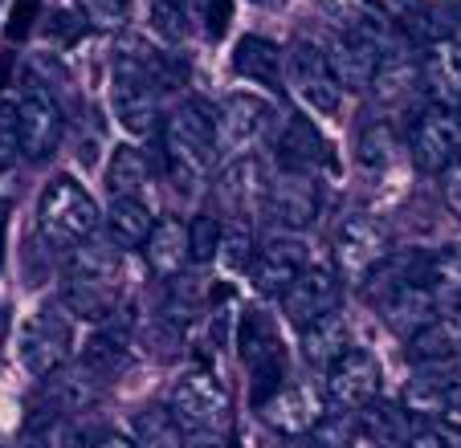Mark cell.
Instances as JSON below:
<instances>
[{"label":"cell","mask_w":461,"mask_h":448,"mask_svg":"<svg viewBox=\"0 0 461 448\" xmlns=\"http://www.w3.org/2000/svg\"><path fill=\"white\" fill-rule=\"evenodd\" d=\"M37 228L53 249H78L98 228V204L74 175H58L41 192L37 204Z\"/></svg>","instance_id":"obj_1"},{"label":"cell","mask_w":461,"mask_h":448,"mask_svg":"<svg viewBox=\"0 0 461 448\" xmlns=\"http://www.w3.org/2000/svg\"><path fill=\"white\" fill-rule=\"evenodd\" d=\"M164 147H167V164L184 184L201 180L209 172V164L221 156L217 147V114L204 103H188L167 119L164 127Z\"/></svg>","instance_id":"obj_2"},{"label":"cell","mask_w":461,"mask_h":448,"mask_svg":"<svg viewBox=\"0 0 461 448\" xmlns=\"http://www.w3.org/2000/svg\"><path fill=\"white\" fill-rule=\"evenodd\" d=\"M167 412L176 416L184 432L196 436H221L229 428V391L221 388L217 375L209 371H192L172 388V404Z\"/></svg>","instance_id":"obj_3"},{"label":"cell","mask_w":461,"mask_h":448,"mask_svg":"<svg viewBox=\"0 0 461 448\" xmlns=\"http://www.w3.org/2000/svg\"><path fill=\"white\" fill-rule=\"evenodd\" d=\"M111 106L114 119L122 122L127 135H151L159 127V98H156V78H151L143 61L119 58L111 78Z\"/></svg>","instance_id":"obj_4"},{"label":"cell","mask_w":461,"mask_h":448,"mask_svg":"<svg viewBox=\"0 0 461 448\" xmlns=\"http://www.w3.org/2000/svg\"><path fill=\"white\" fill-rule=\"evenodd\" d=\"M384 53L388 49H384L380 33H375L372 25H364V21H351V25L339 29V33L331 37V45H327V61H331L343 90L372 86L384 66Z\"/></svg>","instance_id":"obj_5"},{"label":"cell","mask_w":461,"mask_h":448,"mask_svg":"<svg viewBox=\"0 0 461 448\" xmlns=\"http://www.w3.org/2000/svg\"><path fill=\"white\" fill-rule=\"evenodd\" d=\"M286 78H290V90H294L306 106H314L319 114L339 111L343 86H339V78H335L331 61H327V49H319L314 41H294L290 45Z\"/></svg>","instance_id":"obj_6"},{"label":"cell","mask_w":461,"mask_h":448,"mask_svg":"<svg viewBox=\"0 0 461 448\" xmlns=\"http://www.w3.org/2000/svg\"><path fill=\"white\" fill-rule=\"evenodd\" d=\"M21 367L29 375H53V371L66 363V351H70V318L61 306H41L33 318L21 327Z\"/></svg>","instance_id":"obj_7"},{"label":"cell","mask_w":461,"mask_h":448,"mask_svg":"<svg viewBox=\"0 0 461 448\" xmlns=\"http://www.w3.org/2000/svg\"><path fill=\"white\" fill-rule=\"evenodd\" d=\"M274 119H278V114H274L270 103H261V98H253V94H233L225 106H221V114H217V147H221V156L245 159L253 147L261 143V139L270 135Z\"/></svg>","instance_id":"obj_8"},{"label":"cell","mask_w":461,"mask_h":448,"mask_svg":"<svg viewBox=\"0 0 461 448\" xmlns=\"http://www.w3.org/2000/svg\"><path fill=\"white\" fill-rule=\"evenodd\" d=\"M380 396V363L372 351L351 346L331 371H327V404L335 412H364Z\"/></svg>","instance_id":"obj_9"},{"label":"cell","mask_w":461,"mask_h":448,"mask_svg":"<svg viewBox=\"0 0 461 448\" xmlns=\"http://www.w3.org/2000/svg\"><path fill=\"white\" fill-rule=\"evenodd\" d=\"M412 159L420 172L445 175L461 159V114L445 106H429L412 127Z\"/></svg>","instance_id":"obj_10"},{"label":"cell","mask_w":461,"mask_h":448,"mask_svg":"<svg viewBox=\"0 0 461 448\" xmlns=\"http://www.w3.org/2000/svg\"><path fill=\"white\" fill-rule=\"evenodd\" d=\"M17 130H21V156L25 159H50L61 143V111L45 86H25L17 98Z\"/></svg>","instance_id":"obj_11"},{"label":"cell","mask_w":461,"mask_h":448,"mask_svg":"<svg viewBox=\"0 0 461 448\" xmlns=\"http://www.w3.org/2000/svg\"><path fill=\"white\" fill-rule=\"evenodd\" d=\"M339 306V277L331 269H306L286 293H282V314H286L290 327L306 330L311 322L335 314Z\"/></svg>","instance_id":"obj_12"},{"label":"cell","mask_w":461,"mask_h":448,"mask_svg":"<svg viewBox=\"0 0 461 448\" xmlns=\"http://www.w3.org/2000/svg\"><path fill=\"white\" fill-rule=\"evenodd\" d=\"M253 290L258 293H286L306 273V241L298 237H274L253 257Z\"/></svg>","instance_id":"obj_13"},{"label":"cell","mask_w":461,"mask_h":448,"mask_svg":"<svg viewBox=\"0 0 461 448\" xmlns=\"http://www.w3.org/2000/svg\"><path fill=\"white\" fill-rule=\"evenodd\" d=\"M388 241H384V228L367 216H348L339 228V241H335V265L343 277H372V269L384 261Z\"/></svg>","instance_id":"obj_14"},{"label":"cell","mask_w":461,"mask_h":448,"mask_svg":"<svg viewBox=\"0 0 461 448\" xmlns=\"http://www.w3.org/2000/svg\"><path fill=\"white\" fill-rule=\"evenodd\" d=\"M266 208L282 228H311L319 216V188L311 184V175H282L266 196Z\"/></svg>","instance_id":"obj_15"},{"label":"cell","mask_w":461,"mask_h":448,"mask_svg":"<svg viewBox=\"0 0 461 448\" xmlns=\"http://www.w3.org/2000/svg\"><path fill=\"white\" fill-rule=\"evenodd\" d=\"M420 69H425V90L433 98V106L461 114V45L457 41L429 45Z\"/></svg>","instance_id":"obj_16"},{"label":"cell","mask_w":461,"mask_h":448,"mask_svg":"<svg viewBox=\"0 0 461 448\" xmlns=\"http://www.w3.org/2000/svg\"><path fill=\"white\" fill-rule=\"evenodd\" d=\"M261 420L294 440V436H303V432L319 428L322 404H319V396L306 391V388H282L278 396H270L266 404H261Z\"/></svg>","instance_id":"obj_17"},{"label":"cell","mask_w":461,"mask_h":448,"mask_svg":"<svg viewBox=\"0 0 461 448\" xmlns=\"http://www.w3.org/2000/svg\"><path fill=\"white\" fill-rule=\"evenodd\" d=\"M327 151L331 147L322 143V135L311 127V122L294 119L278 139V167L286 175H311L327 164Z\"/></svg>","instance_id":"obj_18"},{"label":"cell","mask_w":461,"mask_h":448,"mask_svg":"<svg viewBox=\"0 0 461 448\" xmlns=\"http://www.w3.org/2000/svg\"><path fill=\"white\" fill-rule=\"evenodd\" d=\"M217 196H221V204H229V212L249 216V212H258V208H261V200L270 196V188H266L261 167L245 156V159H233V164H229V172L221 175Z\"/></svg>","instance_id":"obj_19"},{"label":"cell","mask_w":461,"mask_h":448,"mask_svg":"<svg viewBox=\"0 0 461 448\" xmlns=\"http://www.w3.org/2000/svg\"><path fill=\"white\" fill-rule=\"evenodd\" d=\"M156 233V220H151V208L140 196L114 200L106 208V237H111L114 249H143Z\"/></svg>","instance_id":"obj_20"},{"label":"cell","mask_w":461,"mask_h":448,"mask_svg":"<svg viewBox=\"0 0 461 448\" xmlns=\"http://www.w3.org/2000/svg\"><path fill=\"white\" fill-rule=\"evenodd\" d=\"M348 351H351V330L343 322V314H327V318L311 322L303 330V354L311 367L331 371Z\"/></svg>","instance_id":"obj_21"},{"label":"cell","mask_w":461,"mask_h":448,"mask_svg":"<svg viewBox=\"0 0 461 448\" xmlns=\"http://www.w3.org/2000/svg\"><path fill=\"white\" fill-rule=\"evenodd\" d=\"M143 253H148L151 273H159V277H180V269L192 261L188 228H184L180 220L156 224V233H151V241L143 245Z\"/></svg>","instance_id":"obj_22"},{"label":"cell","mask_w":461,"mask_h":448,"mask_svg":"<svg viewBox=\"0 0 461 448\" xmlns=\"http://www.w3.org/2000/svg\"><path fill=\"white\" fill-rule=\"evenodd\" d=\"M233 69L241 78L261 82V86H278L282 82V53L266 37H241L233 49Z\"/></svg>","instance_id":"obj_23"},{"label":"cell","mask_w":461,"mask_h":448,"mask_svg":"<svg viewBox=\"0 0 461 448\" xmlns=\"http://www.w3.org/2000/svg\"><path fill=\"white\" fill-rule=\"evenodd\" d=\"M70 277L74 282H106L119 285V249L111 241H82L70 249Z\"/></svg>","instance_id":"obj_24"},{"label":"cell","mask_w":461,"mask_h":448,"mask_svg":"<svg viewBox=\"0 0 461 448\" xmlns=\"http://www.w3.org/2000/svg\"><path fill=\"white\" fill-rule=\"evenodd\" d=\"M119 306V285L106 282H66V310L86 322H106Z\"/></svg>","instance_id":"obj_25"},{"label":"cell","mask_w":461,"mask_h":448,"mask_svg":"<svg viewBox=\"0 0 461 448\" xmlns=\"http://www.w3.org/2000/svg\"><path fill=\"white\" fill-rule=\"evenodd\" d=\"M148 184V156H143L140 147H114L111 151V164H106V188H111L114 200H127Z\"/></svg>","instance_id":"obj_26"},{"label":"cell","mask_w":461,"mask_h":448,"mask_svg":"<svg viewBox=\"0 0 461 448\" xmlns=\"http://www.w3.org/2000/svg\"><path fill=\"white\" fill-rule=\"evenodd\" d=\"M359 428H364L367 440H375V444H384V448H392V444L401 448L404 440L412 436L404 408H392V404H372V408H364V412H359Z\"/></svg>","instance_id":"obj_27"},{"label":"cell","mask_w":461,"mask_h":448,"mask_svg":"<svg viewBox=\"0 0 461 448\" xmlns=\"http://www.w3.org/2000/svg\"><path fill=\"white\" fill-rule=\"evenodd\" d=\"M122 363H127V343L114 330H98L82 346V371L86 375H114Z\"/></svg>","instance_id":"obj_28"},{"label":"cell","mask_w":461,"mask_h":448,"mask_svg":"<svg viewBox=\"0 0 461 448\" xmlns=\"http://www.w3.org/2000/svg\"><path fill=\"white\" fill-rule=\"evenodd\" d=\"M412 343V359L425 363V367H441V363H449L453 354H457V335H453L449 322H429L420 335L409 338Z\"/></svg>","instance_id":"obj_29"},{"label":"cell","mask_w":461,"mask_h":448,"mask_svg":"<svg viewBox=\"0 0 461 448\" xmlns=\"http://www.w3.org/2000/svg\"><path fill=\"white\" fill-rule=\"evenodd\" d=\"M180 424L167 408H148V412L135 420V440L140 448H180Z\"/></svg>","instance_id":"obj_30"},{"label":"cell","mask_w":461,"mask_h":448,"mask_svg":"<svg viewBox=\"0 0 461 448\" xmlns=\"http://www.w3.org/2000/svg\"><path fill=\"white\" fill-rule=\"evenodd\" d=\"M221 241H225V224L217 216H196L188 224V249L196 265H209L212 257H221Z\"/></svg>","instance_id":"obj_31"},{"label":"cell","mask_w":461,"mask_h":448,"mask_svg":"<svg viewBox=\"0 0 461 448\" xmlns=\"http://www.w3.org/2000/svg\"><path fill=\"white\" fill-rule=\"evenodd\" d=\"M429 277H433V290L461 293V241L441 245V249L429 257Z\"/></svg>","instance_id":"obj_32"},{"label":"cell","mask_w":461,"mask_h":448,"mask_svg":"<svg viewBox=\"0 0 461 448\" xmlns=\"http://www.w3.org/2000/svg\"><path fill=\"white\" fill-rule=\"evenodd\" d=\"M221 257H225L229 269H253V233L249 224H229L225 228V241H221Z\"/></svg>","instance_id":"obj_33"},{"label":"cell","mask_w":461,"mask_h":448,"mask_svg":"<svg viewBox=\"0 0 461 448\" xmlns=\"http://www.w3.org/2000/svg\"><path fill=\"white\" fill-rule=\"evenodd\" d=\"M21 159V130H17V103H0V172H9Z\"/></svg>","instance_id":"obj_34"},{"label":"cell","mask_w":461,"mask_h":448,"mask_svg":"<svg viewBox=\"0 0 461 448\" xmlns=\"http://www.w3.org/2000/svg\"><path fill=\"white\" fill-rule=\"evenodd\" d=\"M367 9L375 13V17H384L388 25H396V29H409L417 17H425V0H364Z\"/></svg>","instance_id":"obj_35"},{"label":"cell","mask_w":461,"mask_h":448,"mask_svg":"<svg viewBox=\"0 0 461 448\" xmlns=\"http://www.w3.org/2000/svg\"><path fill=\"white\" fill-rule=\"evenodd\" d=\"M192 314H196V290L188 285V277H172V290L164 298V318L184 327Z\"/></svg>","instance_id":"obj_36"},{"label":"cell","mask_w":461,"mask_h":448,"mask_svg":"<svg viewBox=\"0 0 461 448\" xmlns=\"http://www.w3.org/2000/svg\"><path fill=\"white\" fill-rule=\"evenodd\" d=\"M90 380H82V371H74V375H61V380H53V399H58L61 412H78L82 404H90Z\"/></svg>","instance_id":"obj_37"},{"label":"cell","mask_w":461,"mask_h":448,"mask_svg":"<svg viewBox=\"0 0 461 448\" xmlns=\"http://www.w3.org/2000/svg\"><path fill=\"white\" fill-rule=\"evenodd\" d=\"M359 164L364 167H388L392 164V130L388 127H372L359 139Z\"/></svg>","instance_id":"obj_38"},{"label":"cell","mask_w":461,"mask_h":448,"mask_svg":"<svg viewBox=\"0 0 461 448\" xmlns=\"http://www.w3.org/2000/svg\"><path fill=\"white\" fill-rule=\"evenodd\" d=\"M41 448H95V440L82 432V424H74V420H53L50 428H45V436H41Z\"/></svg>","instance_id":"obj_39"},{"label":"cell","mask_w":461,"mask_h":448,"mask_svg":"<svg viewBox=\"0 0 461 448\" xmlns=\"http://www.w3.org/2000/svg\"><path fill=\"white\" fill-rule=\"evenodd\" d=\"M351 436H356V420H351V412H331L327 420H319V444L322 448H348Z\"/></svg>","instance_id":"obj_40"},{"label":"cell","mask_w":461,"mask_h":448,"mask_svg":"<svg viewBox=\"0 0 461 448\" xmlns=\"http://www.w3.org/2000/svg\"><path fill=\"white\" fill-rule=\"evenodd\" d=\"M151 17H156V29H159V33L172 37V41H180V37L188 33V25H184V17H188V13H184L176 0H156Z\"/></svg>","instance_id":"obj_41"},{"label":"cell","mask_w":461,"mask_h":448,"mask_svg":"<svg viewBox=\"0 0 461 448\" xmlns=\"http://www.w3.org/2000/svg\"><path fill=\"white\" fill-rule=\"evenodd\" d=\"M82 29H86L82 13H74V9H58V13L50 17V25H45V33H50L53 41H78Z\"/></svg>","instance_id":"obj_42"},{"label":"cell","mask_w":461,"mask_h":448,"mask_svg":"<svg viewBox=\"0 0 461 448\" xmlns=\"http://www.w3.org/2000/svg\"><path fill=\"white\" fill-rule=\"evenodd\" d=\"M95 25H122L131 17V0H86Z\"/></svg>","instance_id":"obj_43"},{"label":"cell","mask_w":461,"mask_h":448,"mask_svg":"<svg viewBox=\"0 0 461 448\" xmlns=\"http://www.w3.org/2000/svg\"><path fill=\"white\" fill-rule=\"evenodd\" d=\"M441 188H445V204H449V212L461 220V159L449 167V172H445V184H441Z\"/></svg>","instance_id":"obj_44"},{"label":"cell","mask_w":461,"mask_h":448,"mask_svg":"<svg viewBox=\"0 0 461 448\" xmlns=\"http://www.w3.org/2000/svg\"><path fill=\"white\" fill-rule=\"evenodd\" d=\"M95 448H140L135 432H122V428H103L95 436Z\"/></svg>","instance_id":"obj_45"},{"label":"cell","mask_w":461,"mask_h":448,"mask_svg":"<svg viewBox=\"0 0 461 448\" xmlns=\"http://www.w3.org/2000/svg\"><path fill=\"white\" fill-rule=\"evenodd\" d=\"M29 13H37V0H21V4H17V13H13V25H9V37H25Z\"/></svg>","instance_id":"obj_46"},{"label":"cell","mask_w":461,"mask_h":448,"mask_svg":"<svg viewBox=\"0 0 461 448\" xmlns=\"http://www.w3.org/2000/svg\"><path fill=\"white\" fill-rule=\"evenodd\" d=\"M225 17H229V0H209V33L212 37H221Z\"/></svg>","instance_id":"obj_47"},{"label":"cell","mask_w":461,"mask_h":448,"mask_svg":"<svg viewBox=\"0 0 461 448\" xmlns=\"http://www.w3.org/2000/svg\"><path fill=\"white\" fill-rule=\"evenodd\" d=\"M401 448H449V444H445V440L441 436H437V432H412V436L409 440H404V444Z\"/></svg>","instance_id":"obj_48"},{"label":"cell","mask_w":461,"mask_h":448,"mask_svg":"<svg viewBox=\"0 0 461 448\" xmlns=\"http://www.w3.org/2000/svg\"><path fill=\"white\" fill-rule=\"evenodd\" d=\"M184 13H196V9H209V0H176Z\"/></svg>","instance_id":"obj_49"},{"label":"cell","mask_w":461,"mask_h":448,"mask_svg":"<svg viewBox=\"0 0 461 448\" xmlns=\"http://www.w3.org/2000/svg\"><path fill=\"white\" fill-rule=\"evenodd\" d=\"M286 448H322V444H319V440H303V436H294Z\"/></svg>","instance_id":"obj_50"},{"label":"cell","mask_w":461,"mask_h":448,"mask_svg":"<svg viewBox=\"0 0 461 448\" xmlns=\"http://www.w3.org/2000/svg\"><path fill=\"white\" fill-rule=\"evenodd\" d=\"M196 448H221V444H217V436H204V440H201V444H196Z\"/></svg>","instance_id":"obj_51"},{"label":"cell","mask_w":461,"mask_h":448,"mask_svg":"<svg viewBox=\"0 0 461 448\" xmlns=\"http://www.w3.org/2000/svg\"><path fill=\"white\" fill-rule=\"evenodd\" d=\"M5 212H9V204H5V200H0V228H5Z\"/></svg>","instance_id":"obj_52"},{"label":"cell","mask_w":461,"mask_h":448,"mask_svg":"<svg viewBox=\"0 0 461 448\" xmlns=\"http://www.w3.org/2000/svg\"><path fill=\"white\" fill-rule=\"evenodd\" d=\"M29 448H33V444H29Z\"/></svg>","instance_id":"obj_53"}]
</instances>
